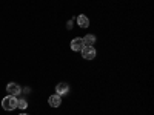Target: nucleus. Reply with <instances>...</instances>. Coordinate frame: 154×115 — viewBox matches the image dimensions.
Masks as SVG:
<instances>
[{
  "label": "nucleus",
  "instance_id": "f03ea898",
  "mask_svg": "<svg viewBox=\"0 0 154 115\" xmlns=\"http://www.w3.org/2000/svg\"><path fill=\"white\" fill-rule=\"evenodd\" d=\"M80 52H82V57L85 60H93V58H96V54H97L93 46H83V49Z\"/></svg>",
  "mask_w": 154,
  "mask_h": 115
},
{
  "label": "nucleus",
  "instance_id": "0eeeda50",
  "mask_svg": "<svg viewBox=\"0 0 154 115\" xmlns=\"http://www.w3.org/2000/svg\"><path fill=\"white\" fill-rule=\"evenodd\" d=\"M77 23H79L80 28H88V26H89V20H88V17L83 16V14H80L79 17H77Z\"/></svg>",
  "mask_w": 154,
  "mask_h": 115
},
{
  "label": "nucleus",
  "instance_id": "39448f33",
  "mask_svg": "<svg viewBox=\"0 0 154 115\" xmlns=\"http://www.w3.org/2000/svg\"><path fill=\"white\" fill-rule=\"evenodd\" d=\"M69 92V86H68V83H65V81H62V83H59L57 86H56V94L57 95H66Z\"/></svg>",
  "mask_w": 154,
  "mask_h": 115
},
{
  "label": "nucleus",
  "instance_id": "423d86ee",
  "mask_svg": "<svg viewBox=\"0 0 154 115\" xmlns=\"http://www.w3.org/2000/svg\"><path fill=\"white\" fill-rule=\"evenodd\" d=\"M48 103H49V106L51 108H59L60 105H62V97L60 95H51L49 98H48Z\"/></svg>",
  "mask_w": 154,
  "mask_h": 115
},
{
  "label": "nucleus",
  "instance_id": "f257e3e1",
  "mask_svg": "<svg viewBox=\"0 0 154 115\" xmlns=\"http://www.w3.org/2000/svg\"><path fill=\"white\" fill-rule=\"evenodd\" d=\"M2 108L5 111H14L17 109V98L14 95H8L2 100Z\"/></svg>",
  "mask_w": 154,
  "mask_h": 115
},
{
  "label": "nucleus",
  "instance_id": "6e6552de",
  "mask_svg": "<svg viewBox=\"0 0 154 115\" xmlns=\"http://www.w3.org/2000/svg\"><path fill=\"white\" fill-rule=\"evenodd\" d=\"M83 43H85V46H94V43H96V37H94L93 34H88V35L83 38Z\"/></svg>",
  "mask_w": 154,
  "mask_h": 115
},
{
  "label": "nucleus",
  "instance_id": "20e7f679",
  "mask_svg": "<svg viewBox=\"0 0 154 115\" xmlns=\"http://www.w3.org/2000/svg\"><path fill=\"white\" fill-rule=\"evenodd\" d=\"M6 91H8V94L9 95H19L20 92H22V87L17 84V83H8V86H6Z\"/></svg>",
  "mask_w": 154,
  "mask_h": 115
},
{
  "label": "nucleus",
  "instance_id": "9d476101",
  "mask_svg": "<svg viewBox=\"0 0 154 115\" xmlns=\"http://www.w3.org/2000/svg\"><path fill=\"white\" fill-rule=\"evenodd\" d=\"M20 115H28V114H20Z\"/></svg>",
  "mask_w": 154,
  "mask_h": 115
},
{
  "label": "nucleus",
  "instance_id": "7ed1b4c3",
  "mask_svg": "<svg viewBox=\"0 0 154 115\" xmlns=\"http://www.w3.org/2000/svg\"><path fill=\"white\" fill-rule=\"evenodd\" d=\"M83 46H85L83 38H80V37H75V38H72V40H71V49L75 51V52H77V51H82Z\"/></svg>",
  "mask_w": 154,
  "mask_h": 115
},
{
  "label": "nucleus",
  "instance_id": "1a4fd4ad",
  "mask_svg": "<svg viewBox=\"0 0 154 115\" xmlns=\"http://www.w3.org/2000/svg\"><path fill=\"white\" fill-rule=\"evenodd\" d=\"M28 108V101L26 100H17V109H26Z\"/></svg>",
  "mask_w": 154,
  "mask_h": 115
}]
</instances>
